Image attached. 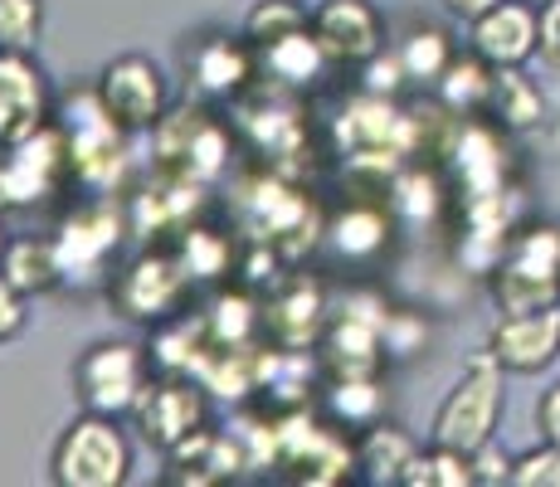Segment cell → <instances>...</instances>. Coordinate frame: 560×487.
<instances>
[{"instance_id": "obj_1", "label": "cell", "mask_w": 560, "mask_h": 487, "mask_svg": "<svg viewBox=\"0 0 560 487\" xmlns=\"http://www.w3.org/2000/svg\"><path fill=\"white\" fill-rule=\"evenodd\" d=\"M502 366L492 361V351H478L463 375L454 381V390L444 395L434 415V429H429V443H444V449L458 453H482L492 439H498V419L508 409V390H502Z\"/></svg>"}, {"instance_id": "obj_2", "label": "cell", "mask_w": 560, "mask_h": 487, "mask_svg": "<svg viewBox=\"0 0 560 487\" xmlns=\"http://www.w3.org/2000/svg\"><path fill=\"white\" fill-rule=\"evenodd\" d=\"M132 478V443L113 415L83 409L69 419L49 453V483L54 487H122Z\"/></svg>"}, {"instance_id": "obj_3", "label": "cell", "mask_w": 560, "mask_h": 487, "mask_svg": "<svg viewBox=\"0 0 560 487\" xmlns=\"http://www.w3.org/2000/svg\"><path fill=\"white\" fill-rule=\"evenodd\" d=\"M73 151L63 127L45 123L39 132L20 137V142L0 147V210H35L54 200L63 181H73Z\"/></svg>"}, {"instance_id": "obj_4", "label": "cell", "mask_w": 560, "mask_h": 487, "mask_svg": "<svg viewBox=\"0 0 560 487\" xmlns=\"http://www.w3.org/2000/svg\"><path fill=\"white\" fill-rule=\"evenodd\" d=\"M147 385H152V371H147V351L137 341H93L73 361V395L93 415H132L142 405Z\"/></svg>"}, {"instance_id": "obj_5", "label": "cell", "mask_w": 560, "mask_h": 487, "mask_svg": "<svg viewBox=\"0 0 560 487\" xmlns=\"http://www.w3.org/2000/svg\"><path fill=\"white\" fill-rule=\"evenodd\" d=\"M492 298H498L502 312L556 308L560 302V230L541 224V230L512 240L498 278H492Z\"/></svg>"}, {"instance_id": "obj_6", "label": "cell", "mask_w": 560, "mask_h": 487, "mask_svg": "<svg viewBox=\"0 0 560 487\" xmlns=\"http://www.w3.org/2000/svg\"><path fill=\"white\" fill-rule=\"evenodd\" d=\"M93 93L103 97V107L127 132L161 127V117H166V73L147 54H117L113 63H103Z\"/></svg>"}, {"instance_id": "obj_7", "label": "cell", "mask_w": 560, "mask_h": 487, "mask_svg": "<svg viewBox=\"0 0 560 487\" xmlns=\"http://www.w3.org/2000/svg\"><path fill=\"white\" fill-rule=\"evenodd\" d=\"M312 35L331 63H371L390 49V25L375 0H322L312 10Z\"/></svg>"}, {"instance_id": "obj_8", "label": "cell", "mask_w": 560, "mask_h": 487, "mask_svg": "<svg viewBox=\"0 0 560 487\" xmlns=\"http://www.w3.org/2000/svg\"><path fill=\"white\" fill-rule=\"evenodd\" d=\"M492 361L508 375H536L560 356V302L532 312H502L488 332Z\"/></svg>"}, {"instance_id": "obj_9", "label": "cell", "mask_w": 560, "mask_h": 487, "mask_svg": "<svg viewBox=\"0 0 560 487\" xmlns=\"http://www.w3.org/2000/svg\"><path fill=\"white\" fill-rule=\"evenodd\" d=\"M468 49L492 69H522L541 49V10L526 0H502L468 25Z\"/></svg>"}, {"instance_id": "obj_10", "label": "cell", "mask_w": 560, "mask_h": 487, "mask_svg": "<svg viewBox=\"0 0 560 487\" xmlns=\"http://www.w3.org/2000/svg\"><path fill=\"white\" fill-rule=\"evenodd\" d=\"M49 123V83L30 49H0V147Z\"/></svg>"}, {"instance_id": "obj_11", "label": "cell", "mask_w": 560, "mask_h": 487, "mask_svg": "<svg viewBox=\"0 0 560 487\" xmlns=\"http://www.w3.org/2000/svg\"><path fill=\"white\" fill-rule=\"evenodd\" d=\"M132 415H137V429H142V439L152 443V449L176 453L200 434L205 399H200V390L186 385V381H152Z\"/></svg>"}, {"instance_id": "obj_12", "label": "cell", "mask_w": 560, "mask_h": 487, "mask_svg": "<svg viewBox=\"0 0 560 487\" xmlns=\"http://www.w3.org/2000/svg\"><path fill=\"white\" fill-rule=\"evenodd\" d=\"M254 45L234 35H186V49H180V63L196 79V89L205 93H234L244 89V79H254Z\"/></svg>"}, {"instance_id": "obj_13", "label": "cell", "mask_w": 560, "mask_h": 487, "mask_svg": "<svg viewBox=\"0 0 560 487\" xmlns=\"http://www.w3.org/2000/svg\"><path fill=\"white\" fill-rule=\"evenodd\" d=\"M180 283H186V268L171 264L166 254H147V258H137L122 274V283H117V308L132 322L166 317L180 298Z\"/></svg>"}, {"instance_id": "obj_14", "label": "cell", "mask_w": 560, "mask_h": 487, "mask_svg": "<svg viewBox=\"0 0 560 487\" xmlns=\"http://www.w3.org/2000/svg\"><path fill=\"white\" fill-rule=\"evenodd\" d=\"M0 274L10 278L25 298H45L63 283V254L54 240H15L5 248V258H0Z\"/></svg>"}, {"instance_id": "obj_15", "label": "cell", "mask_w": 560, "mask_h": 487, "mask_svg": "<svg viewBox=\"0 0 560 487\" xmlns=\"http://www.w3.org/2000/svg\"><path fill=\"white\" fill-rule=\"evenodd\" d=\"M390 54H395L405 79H424V83H439L448 63L458 59L454 45H448V35L439 25H429V20H415L409 30L390 35Z\"/></svg>"}, {"instance_id": "obj_16", "label": "cell", "mask_w": 560, "mask_h": 487, "mask_svg": "<svg viewBox=\"0 0 560 487\" xmlns=\"http://www.w3.org/2000/svg\"><path fill=\"white\" fill-rule=\"evenodd\" d=\"M482 113L498 117V123L512 127V132H526V127L541 123L546 97L522 69H492V93H488V107H482Z\"/></svg>"}, {"instance_id": "obj_17", "label": "cell", "mask_w": 560, "mask_h": 487, "mask_svg": "<svg viewBox=\"0 0 560 487\" xmlns=\"http://www.w3.org/2000/svg\"><path fill=\"white\" fill-rule=\"evenodd\" d=\"M415 453H419V443L400 425H371L357 449V468L365 483H400Z\"/></svg>"}, {"instance_id": "obj_18", "label": "cell", "mask_w": 560, "mask_h": 487, "mask_svg": "<svg viewBox=\"0 0 560 487\" xmlns=\"http://www.w3.org/2000/svg\"><path fill=\"white\" fill-rule=\"evenodd\" d=\"M258 59H264V69L273 73L278 83H312L331 63L327 49H322L317 35H312V25L298 30V35H288V39H278V45L258 49Z\"/></svg>"}, {"instance_id": "obj_19", "label": "cell", "mask_w": 560, "mask_h": 487, "mask_svg": "<svg viewBox=\"0 0 560 487\" xmlns=\"http://www.w3.org/2000/svg\"><path fill=\"white\" fill-rule=\"evenodd\" d=\"M400 483L405 487H472L478 483V463H472V453L429 443V449H419L415 459H409Z\"/></svg>"}, {"instance_id": "obj_20", "label": "cell", "mask_w": 560, "mask_h": 487, "mask_svg": "<svg viewBox=\"0 0 560 487\" xmlns=\"http://www.w3.org/2000/svg\"><path fill=\"white\" fill-rule=\"evenodd\" d=\"M307 25H312V15L303 10V0H258L249 15H244V39H249L254 49H268Z\"/></svg>"}, {"instance_id": "obj_21", "label": "cell", "mask_w": 560, "mask_h": 487, "mask_svg": "<svg viewBox=\"0 0 560 487\" xmlns=\"http://www.w3.org/2000/svg\"><path fill=\"white\" fill-rule=\"evenodd\" d=\"M439 93L458 107V113H482L488 107V93H492V63H482L478 54L468 59H454L439 79Z\"/></svg>"}, {"instance_id": "obj_22", "label": "cell", "mask_w": 560, "mask_h": 487, "mask_svg": "<svg viewBox=\"0 0 560 487\" xmlns=\"http://www.w3.org/2000/svg\"><path fill=\"white\" fill-rule=\"evenodd\" d=\"M45 35V0H0V49L35 54Z\"/></svg>"}, {"instance_id": "obj_23", "label": "cell", "mask_w": 560, "mask_h": 487, "mask_svg": "<svg viewBox=\"0 0 560 487\" xmlns=\"http://www.w3.org/2000/svg\"><path fill=\"white\" fill-rule=\"evenodd\" d=\"M508 487H560V449L556 443H536V449L516 453L508 468Z\"/></svg>"}, {"instance_id": "obj_24", "label": "cell", "mask_w": 560, "mask_h": 487, "mask_svg": "<svg viewBox=\"0 0 560 487\" xmlns=\"http://www.w3.org/2000/svg\"><path fill=\"white\" fill-rule=\"evenodd\" d=\"M25 322H30V312H25V292L10 283L5 274H0V346L15 341L20 332H25Z\"/></svg>"}, {"instance_id": "obj_25", "label": "cell", "mask_w": 560, "mask_h": 487, "mask_svg": "<svg viewBox=\"0 0 560 487\" xmlns=\"http://www.w3.org/2000/svg\"><path fill=\"white\" fill-rule=\"evenodd\" d=\"M541 54L551 69H560V0H546L541 5Z\"/></svg>"}, {"instance_id": "obj_26", "label": "cell", "mask_w": 560, "mask_h": 487, "mask_svg": "<svg viewBox=\"0 0 560 487\" xmlns=\"http://www.w3.org/2000/svg\"><path fill=\"white\" fill-rule=\"evenodd\" d=\"M536 429H541L546 443L560 449V385L541 390V399H536Z\"/></svg>"}, {"instance_id": "obj_27", "label": "cell", "mask_w": 560, "mask_h": 487, "mask_svg": "<svg viewBox=\"0 0 560 487\" xmlns=\"http://www.w3.org/2000/svg\"><path fill=\"white\" fill-rule=\"evenodd\" d=\"M492 5H502V0H444V10H448L454 20H463V25H472L478 15H488Z\"/></svg>"}, {"instance_id": "obj_28", "label": "cell", "mask_w": 560, "mask_h": 487, "mask_svg": "<svg viewBox=\"0 0 560 487\" xmlns=\"http://www.w3.org/2000/svg\"><path fill=\"white\" fill-rule=\"evenodd\" d=\"M5 248H10V234H5V220H0V258H5Z\"/></svg>"}, {"instance_id": "obj_29", "label": "cell", "mask_w": 560, "mask_h": 487, "mask_svg": "<svg viewBox=\"0 0 560 487\" xmlns=\"http://www.w3.org/2000/svg\"><path fill=\"white\" fill-rule=\"evenodd\" d=\"M526 5H536V10H541V5H546V0H526Z\"/></svg>"}]
</instances>
